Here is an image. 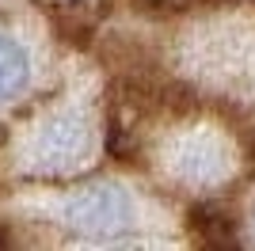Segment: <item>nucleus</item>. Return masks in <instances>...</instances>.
<instances>
[{
    "label": "nucleus",
    "mask_w": 255,
    "mask_h": 251,
    "mask_svg": "<svg viewBox=\"0 0 255 251\" xmlns=\"http://www.w3.org/2000/svg\"><path fill=\"white\" fill-rule=\"evenodd\" d=\"M65 217L80 232L107 236V232H118L133 221V202L118 183H96V187L76 190L73 198L65 202Z\"/></svg>",
    "instance_id": "f257e3e1"
},
{
    "label": "nucleus",
    "mask_w": 255,
    "mask_h": 251,
    "mask_svg": "<svg viewBox=\"0 0 255 251\" xmlns=\"http://www.w3.org/2000/svg\"><path fill=\"white\" fill-rule=\"evenodd\" d=\"M92 152V126L80 115H57L38 133V160L46 167H73Z\"/></svg>",
    "instance_id": "f03ea898"
},
{
    "label": "nucleus",
    "mask_w": 255,
    "mask_h": 251,
    "mask_svg": "<svg viewBox=\"0 0 255 251\" xmlns=\"http://www.w3.org/2000/svg\"><path fill=\"white\" fill-rule=\"evenodd\" d=\"M27 76H31V61H27V50H23L15 38L0 34V99H11L27 88Z\"/></svg>",
    "instance_id": "7ed1b4c3"
}]
</instances>
